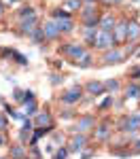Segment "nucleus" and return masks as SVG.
Here are the masks:
<instances>
[{"label": "nucleus", "mask_w": 140, "mask_h": 159, "mask_svg": "<svg viewBox=\"0 0 140 159\" xmlns=\"http://www.w3.org/2000/svg\"><path fill=\"white\" fill-rule=\"evenodd\" d=\"M4 11H7V7H4V2H2V0H0V19H2V17H4Z\"/></svg>", "instance_id": "42"}, {"label": "nucleus", "mask_w": 140, "mask_h": 159, "mask_svg": "<svg viewBox=\"0 0 140 159\" xmlns=\"http://www.w3.org/2000/svg\"><path fill=\"white\" fill-rule=\"evenodd\" d=\"M127 79H129L132 83H138L140 81V66H132V68L127 70Z\"/></svg>", "instance_id": "29"}, {"label": "nucleus", "mask_w": 140, "mask_h": 159, "mask_svg": "<svg viewBox=\"0 0 140 159\" xmlns=\"http://www.w3.org/2000/svg\"><path fill=\"white\" fill-rule=\"evenodd\" d=\"M28 159H30V157H28Z\"/></svg>", "instance_id": "47"}, {"label": "nucleus", "mask_w": 140, "mask_h": 159, "mask_svg": "<svg viewBox=\"0 0 140 159\" xmlns=\"http://www.w3.org/2000/svg\"><path fill=\"white\" fill-rule=\"evenodd\" d=\"M60 117H62L64 121H68V119H76V117H79V112H76L75 108H66V110L60 112Z\"/></svg>", "instance_id": "32"}, {"label": "nucleus", "mask_w": 140, "mask_h": 159, "mask_svg": "<svg viewBox=\"0 0 140 159\" xmlns=\"http://www.w3.org/2000/svg\"><path fill=\"white\" fill-rule=\"evenodd\" d=\"M28 153H30V159H40V157H43V153H40L36 147H30V148H28Z\"/></svg>", "instance_id": "37"}, {"label": "nucleus", "mask_w": 140, "mask_h": 159, "mask_svg": "<svg viewBox=\"0 0 140 159\" xmlns=\"http://www.w3.org/2000/svg\"><path fill=\"white\" fill-rule=\"evenodd\" d=\"M87 51L89 49L83 43H79V40H66V43H60V47H57V53L62 57H66L68 61H72V64H76Z\"/></svg>", "instance_id": "1"}, {"label": "nucleus", "mask_w": 140, "mask_h": 159, "mask_svg": "<svg viewBox=\"0 0 140 159\" xmlns=\"http://www.w3.org/2000/svg\"><path fill=\"white\" fill-rule=\"evenodd\" d=\"M83 98H85L83 85H81V83H76V85L64 89L62 93L57 96V102H60L62 106H76V104H81V102H83Z\"/></svg>", "instance_id": "4"}, {"label": "nucleus", "mask_w": 140, "mask_h": 159, "mask_svg": "<svg viewBox=\"0 0 140 159\" xmlns=\"http://www.w3.org/2000/svg\"><path fill=\"white\" fill-rule=\"evenodd\" d=\"M123 96H125V100H136V102H140V83H127L125 89H123Z\"/></svg>", "instance_id": "20"}, {"label": "nucleus", "mask_w": 140, "mask_h": 159, "mask_svg": "<svg viewBox=\"0 0 140 159\" xmlns=\"http://www.w3.org/2000/svg\"><path fill=\"white\" fill-rule=\"evenodd\" d=\"M32 121H34V125L36 127H49V125H55V121H53V115H51V110H38L36 117H32Z\"/></svg>", "instance_id": "15"}, {"label": "nucleus", "mask_w": 140, "mask_h": 159, "mask_svg": "<svg viewBox=\"0 0 140 159\" xmlns=\"http://www.w3.org/2000/svg\"><path fill=\"white\" fill-rule=\"evenodd\" d=\"M72 15L68 11H64L62 7H55V9H51V19H70Z\"/></svg>", "instance_id": "28"}, {"label": "nucleus", "mask_w": 140, "mask_h": 159, "mask_svg": "<svg viewBox=\"0 0 140 159\" xmlns=\"http://www.w3.org/2000/svg\"><path fill=\"white\" fill-rule=\"evenodd\" d=\"M2 2H4V7L9 9V7H15V4H17L19 0H2Z\"/></svg>", "instance_id": "41"}, {"label": "nucleus", "mask_w": 140, "mask_h": 159, "mask_svg": "<svg viewBox=\"0 0 140 159\" xmlns=\"http://www.w3.org/2000/svg\"><path fill=\"white\" fill-rule=\"evenodd\" d=\"M121 2H123V0H111V7H113V4H121Z\"/></svg>", "instance_id": "43"}, {"label": "nucleus", "mask_w": 140, "mask_h": 159, "mask_svg": "<svg viewBox=\"0 0 140 159\" xmlns=\"http://www.w3.org/2000/svg\"><path fill=\"white\" fill-rule=\"evenodd\" d=\"M0 159H9V157H0Z\"/></svg>", "instance_id": "46"}, {"label": "nucleus", "mask_w": 140, "mask_h": 159, "mask_svg": "<svg viewBox=\"0 0 140 159\" xmlns=\"http://www.w3.org/2000/svg\"><path fill=\"white\" fill-rule=\"evenodd\" d=\"M96 155V148H85V151H81V159H91Z\"/></svg>", "instance_id": "38"}, {"label": "nucleus", "mask_w": 140, "mask_h": 159, "mask_svg": "<svg viewBox=\"0 0 140 159\" xmlns=\"http://www.w3.org/2000/svg\"><path fill=\"white\" fill-rule=\"evenodd\" d=\"M53 142H55L57 147H66V144H68L66 136H64V134H60V132H53Z\"/></svg>", "instance_id": "33"}, {"label": "nucleus", "mask_w": 140, "mask_h": 159, "mask_svg": "<svg viewBox=\"0 0 140 159\" xmlns=\"http://www.w3.org/2000/svg\"><path fill=\"white\" fill-rule=\"evenodd\" d=\"M83 91H85L87 98H102V96H106L104 81H96V79L85 81V83H83Z\"/></svg>", "instance_id": "9"}, {"label": "nucleus", "mask_w": 140, "mask_h": 159, "mask_svg": "<svg viewBox=\"0 0 140 159\" xmlns=\"http://www.w3.org/2000/svg\"><path fill=\"white\" fill-rule=\"evenodd\" d=\"M9 129V119L4 112H0V132H7Z\"/></svg>", "instance_id": "36"}, {"label": "nucleus", "mask_w": 140, "mask_h": 159, "mask_svg": "<svg viewBox=\"0 0 140 159\" xmlns=\"http://www.w3.org/2000/svg\"><path fill=\"white\" fill-rule=\"evenodd\" d=\"M55 24H57V28H60L62 36H66V34H72V32L76 30L75 17H70V19H55Z\"/></svg>", "instance_id": "19"}, {"label": "nucleus", "mask_w": 140, "mask_h": 159, "mask_svg": "<svg viewBox=\"0 0 140 159\" xmlns=\"http://www.w3.org/2000/svg\"><path fill=\"white\" fill-rule=\"evenodd\" d=\"M13 100H15L17 104H24L25 102V89H15V91H13Z\"/></svg>", "instance_id": "34"}, {"label": "nucleus", "mask_w": 140, "mask_h": 159, "mask_svg": "<svg viewBox=\"0 0 140 159\" xmlns=\"http://www.w3.org/2000/svg\"><path fill=\"white\" fill-rule=\"evenodd\" d=\"M83 4H85L83 0H62V4H60V7H62L64 11H68L70 15H75V13H81Z\"/></svg>", "instance_id": "21"}, {"label": "nucleus", "mask_w": 140, "mask_h": 159, "mask_svg": "<svg viewBox=\"0 0 140 159\" xmlns=\"http://www.w3.org/2000/svg\"><path fill=\"white\" fill-rule=\"evenodd\" d=\"M104 89H106V93L115 96V93L121 91V81H119V79H106V81H104Z\"/></svg>", "instance_id": "24"}, {"label": "nucleus", "mask_w": 140, "mask_h": 159, "mask_svg": "<svg viewBox=\"0 0 140 159\" xmlns=\"http://www.w3.org/2000/svg\"><path fill=\"white\" fill-rule=\"evenodd\" d=\"M100 17L102 13L98 9V2H85L81 13H79L81 28H100Z\"/></svg>", "instance_id": "2"}, {"label": "nucleus", "mask_w": 140, "mask_h": 159, "mask_svg": "<svg viewBox=\"0 0 140 159\" xmlns=\"http://www.w3.org/2000/svg\"><path fill=\"white\" fill-rule=\"evenodd\" d=\"M30 17H38L34 7L28 4V7H19V9H17V21H21V19H30Z\"/></svg>", "instance_id": "23"}, {"label": "nucleus", "mask_w": 140, "mask_h": 159, "mask_svg": "<svg viewBox=\"0 0 140 159\" xmlns=\"http://www.w3.org/2000/svg\"><path fill=\"white\" fill-rule=\"evenodd\" d=\"M38 17H30V19H21V21H17V34L19 36H32V32L38 28Z\"/></svg>", "instance_id": "12"}, {"label": "nucleus", "mask_w": 140, "mask_h": 159, "mask_svg": "<svg viewBox=\"0 0 140 159\" xmlns=\"http://www.w3.org/2000/svg\"><path fill=\"white\" fill-rule=\"evenodd\" d=\"M132 155H140V138L132 142Z\"/></svg>", "instance_id": "39"}, {"label": "nucleus", "mask_w": 140, "mask_h": 159, "mask_svg": "<svg viewBox=\"0 0 140 159\" xmlns=\"http://www.w3.org/2000/svg\"><path fill=\"white\" fill-rule=\"evenodd\" d=\"M68 153H70L68 147H60L55 153H53V159H68Z\"/></svg>", "instance_id": "35"}, {"label": "nucleus", "mask_w": 140, "mask_h": 159, "mask_svg": "<svg viewBox=\"0 0 140 159\" xmlns=\"http://www.w3.org/2000/svg\"><path fill=\"white\" fill-rule=\"evenodd\" d=\"M98 32H100V28H81V38H83V45L87 49H96Z\"/></svg>", "instance_id": "14"}, {"label": "nucleus", "mask_w": 140, "mask_h": 159, "mask_svg": "<svg viewBox=\"0 0 140 159\" xmlns=\"http://www.w3.org/2000/svg\"><path fill=\"white\" fill-rule=\"evenodd\" d=\"M98 125V117L91 115V112H85V115H79L75 119V123L68 127V134H91Z\"/></svg>", "instance_id": "3"}, {"label": "nucleus", "mask_w": 140, "mask_h": 159, "mask_svg": "<svg viewBox=\"0 0 140 159\" xmlns=\"http://www.w3.org/2000/svg\"><path fill=\"white\" fill-rule=\"evenodd\" d=\"M83 2H100V0H83Z\"/></svg>", "instance_id": "45"}, {"label": "nucleus", "mask_w": 140, "mask_h": 159, "mask_svg": "<svg viewBox=\"0 0 140 159\" xmlns=\"http://www.w3.org/2000/svg\"><path fill=\"white\" fill-rule=\"evenodd\" d=\"M113 129H115V123L111 119H104V121H98L96 129L91 132V138L96 142H108L113 138Z\"/></svg>", "instance_id": "7"}, {"label": "nucleus", "mask_w": 140, "mask_h": 159, "mask_svg": "<svg viewBox=\"0 0 140 159\" xmlns=\"http://www.w3.org/2000/svg\"><path fill=\"white\" fill-rule=\"evenodd\" d=\"M28 157H30V153H28L25 144L13 142L11 147H9V159H28Z\"/></svg>", "instance_id": "18"}, {"label": "nucleus", "mask_w": 140, "mask_h": 159, "mask_svg": "<svg viewBox=\"0 0 140 159\" xmlns=\"http://www.w3.org/2000/svg\"><path fill=\"white\" fill-rule=\"evenodd\" d=\"M117 129L121 132V134H136L140 132V115L138 112H129V115H123L119 121H117Z\"/></svg>", "instance_id": "5"}, {"label": "nucleus", "mask_w": 140, "mask_h": 159, "mask_svg": "<svg viewBox=\"0 0 140 159\" xmlns=\"http://www.w3.org/2000/svg\"><path fill=\"white\" fill-rule=\"evenodd\" d=\"M102 2H104V4H106V7H111V0H102Z\"/></svg>", "instance_id": "44"}, {"label": "nucleus", "mask_w": 140, "mask_h": 159, "mask_svg": "<svg viewBox=\"0 0 140 159\" xmlns=\"http://www.w3.org/2000/svg\"><path fill=\"white\" fill-rule=\"evenodd\" d=\"M75 66H79L81 70H85V68H91V66H93V55H91V49H89L87 53H85V55L81 57V60L76 61Z\"/></svg>", "instance_id": "25"}, {"label": "nucleus", "mask_w": 140, "mask_h": 159, "mask_svg": "<svg viewBox=\"0 0 140 159\" xmlns=\"http://www.w3.org/2000/svg\"><path fill=\"white\" fill-rule=\"evenodd\" d=\"M127 24H129V19H119L117 21V28H115V32H113L117 47L127 45Z\"/></svg>", "instance_id": "13"}, {"label": "nucleus", "mask_w": 140, "mask_h": 159, "mask_svg": "<svg viewBox=\"0 0 140 159\" xmlns=\"http://www.w3.org/2000/svg\"><path fill=\"white\" fill-rule=\"evenodd\" d=\"M125 60H127L125 47H113V49H108V51L102 53L100 64L102 66H117V64H123Z\"/></svg>", "instance_id": "6"}, {"label": "nucleus", "mask_w": 140, "mask_h": 159, "mask_svg": "<svg viewBox=\"0 0 140 159\" xmlns=\"http://www.w3.org/2000/svg\"><path fill=\"white\" fill-rule=\"evenodd\" d=\"M30 40H32L34 45H43V43H47V40H45V32H43V24L38 25V28L34 30V32H32V36H30Z\"/></svg>", "instance_id": "27"}, {"label": "nucleus", "mask_w": 140, "mask_h": 159, "mask_svg": "<svg viewBox=\"0 0 140 159\" xmlns=\"http://www.w3.org/2000/svg\"><path fill=\"white\" fill-rule=\"evenodd\" d=\"M113 47H117L113 32H104V30H100V32H98V40H96V49L104 53V51L113 49Z\"/></svg>", "instance_id": "11"}, {"label": "nucleus", "mask_w": 140, "mask_h": 159, "mask_svg": "<svg viewBox=\"0 0 140 159\" xmlns=\"http://www.w3.org/2000/svg\"><path fill=\"white\" fill-rule=\"evenodd\" d=\"M89 138H91L89 134H72L68 138V144L66 147H68L70 153H81V151H85L89 147Z\"/></svg>", "instance_id": "8"}, {"label": "nucleus", "mask_w": 140, "mask_h": 159, "mask_svg": "<svg viewBox=\"0 0 140 159\" xmlns=\"http://www.w3.org/2000/svg\"><path fill=\"white\" fill-rule=\"evenodd\" d=\"M49 83L53 87H60L64 83V74H60V72H51L49 74Z\"/></svg>", "instance_id": "30"}, {"label": "nucleus", "mask_w": 140, "mask_h": 159, "mask_svg": "<svg viewBox=\"0 0 140 159\" xmlns=\"http://www.w3.org/2000/svg\"><path fill=\"white\" fill-rule=\"evenodd\" d=\"M140 43V21L138 19H129L127 24V45Z\"/></svg>", "instance_id": "17"}, {"label": "nucleus", "mask_w": 140, "mask_h": 159, "mask_svg": "<svg viewBox=\"0 0 140 159\" xmlns=\"http://www.w3.org/2000/svg\"><path fill=\"white\" fill-rule=\"evenodd\" d=\"M9 144V136H7V132H0V147H7Z\"/></svg>", "instance_id": "40"}, {"label": "nucleus", "mask_w": 140, "mask_h": 159, "mask_svg": "<svg viewBox=\"0 0 140 159\" xmlns=\"http://www.w3.org/2000/svg\"><path fill=\"white\" fill-rule=\"evenodd\" d=\"M43 32H45V40H47V43H57V40L62 38L60 28L55 24V19H51V17L43 24Z\"/></svg>", "instance_id": "10"}, {"label": "nucleus", "mask_w": 140, "mask_h": 159, "mask_svg": "<svg viewBox=\"0 0 140 159\" xmlns=\"http://www.w3.org/2000/svg\"><path fill=\"white\" fill-rule=\"evenodd\" d=\"M117 21H119V17H115L111 11H108V13H102V17H100V30H104V32H115Z\"/></svg>", "instance_id": "16"}, {"label": "nucleus", "mask_w": 140, "mask_h": 159, "mask_svg": "<svg viewBox=\"0 0 140 159\" xmlns=\"http://www.w3.org/2000/svg\"><path fill=\"white\" fill-rule=\"evenodd\" d=\"M113 104H115V98L111 96V93H106V96H104V100L98 104V110H100V112H108V110L113 108Z\"/></svg>", "instance_id": "26"}, {"label": "nucleus", "mask_w": 140, "mask_h": 159, "mask_svg": "<svg viewBox=\"0 0 140 159\" xmlns=\"http://www.w3.org/2000/svg\"><path fill=\"white\" fill-rule=\"evenodd\" d=\"M21 108H24V112H25V117H30V119H32V117H36L38 115V100H28V102H25V104H21Z\"/></svg>", "instance_id": "22"}, {"label": "nucleus", "mask_w": 140, "mask_h": 159, "mask_svg": "<svg viewBox=\"0 0 140 159\" xmlns=\"http://www.w3.org/2000/svg\"><path fill=\"white\" fill-rule=\"evenodd\" d=\"M9 53L13 55V60L17 61L19 66H28V57H24V55H21L19 51H15V49H9Z\"/></svg>", "instance_id": "31"}, {"label": "nucleus", "mask_w": 140, "mask_h": 159, "mask_svg": "<svg viewBox=\"0 0 140 159\" xmlns=\"http://www.w3.org/2000/svg\"><path fill=\"white\" fill-rule=\"evenodd\" d=\"M138 83H140V81H138Z\"/></svg>", "instance_id": "48"}]
</instances>
